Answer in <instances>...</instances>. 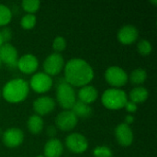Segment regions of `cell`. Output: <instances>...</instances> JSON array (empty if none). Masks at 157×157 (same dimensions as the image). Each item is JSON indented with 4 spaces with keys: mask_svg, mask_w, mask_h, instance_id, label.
Masks as SVG:
<instances>
[{
    "mask_svg": "<svg viewBox=\"0 0 157 157\" xmlns=\"http://www.w3.org/2000/svg\"><path fill=\"white\" fill-rule=\"evenodd\" d=\"M94 71L83 59H71L64 66V79L72 86H85L92 81Z\"/></svg>",
    "mask_w": 157,
    "mask_h": 157,
    "instance_id": "obj_1",
    "label": "cell"
},
{
    "mask_svg": "<svg viewBox=\"0 0 157 157\" xmlns=\"http://www.w3.org/2000/svg\"><path fill=\"white\" fill-rule=\"evenodd\" d=\"M29 84L21 79L16 78L8 81L3 88L4 98L10 103H18L23 101L29 94Z\"/></svg>",
    "mask_w": 157,
    "mask_h": 157,
    "instance_id": "obj_2",
    "label": "cell"
},
{
    "mask_svg": "<svg viewBox=\"0 0 157 157\" xmlns=\"http://www.w3.org/2000/svg\"><path fill=\"white\" fill-rule=\"evenodd\" d=\"M56 98L59 105L64 109H72L76 101L75 92L72 86L66 83L64 78L58 79L56 88Z\"/></svg>",
    "mask_w": 157,
    "mask_h": 157,
    "instance_id": "obj_3",
    "label": "cell"
},
{
    "mask_svg": "<svg viewBox=\"0 0 157 157\" xmlns=\"http://www.w3.org/2000/svg\"><path fill=\"white\" fill-rule=\"evenodd\" d=\"M103 105L109 109H120L125 107L127 103V94L121 89L109 88L107 89L102 95Z\"/></svg>",
    "mask_w": 157,
    "mask_h": 157,
    "instance_id": "obj_4",
    "label": "cell"
},
{
    "mask_svg": "<svg viewBox=\"0 0 157 157\" xmlns=\"http://www.w3.org/2000/svg\"><path fill=\"white\" fill-rule=\"evenodd\" d=\"M105 78L110 86L121 87L127 83L128 75L119 66H110L105 73Z\"/></svg>",
    "mask_w": 157,
    "mask_h": 157,
    "instance_id": "obj_5",
    "label": "cell"
},
{
    "mask_svg": "<svg viewBox=\"0 0 157 157\" xmlns=\"http://www.w3.org/2000/svg\"><path fill=\"white\" fill-rule=\"evenodd\" d=\"M64 67V60L63 57L60 53H52L49 55L44 63H43V69L45 74L48 75H58L63 68Z\"/></svg>",
    "mask_w": 157,
    "mask_h": 157,
    "instance_id": "obj_6",
    "label": "cell"
},
{
    "mask_svg": "<svg viewBox=\"0 0 157 157\" xmlns=\"http://www.w3.org/2000/svg\"><path fill=\"white\" fill-rule=\"evenodd\" d=\"M0 61L8 68H17V51L10 43H4L0 46Z\"/></svg>",
    "mask_w": 157,
    "mask_h": 157,
    "instance_id": "obj_7",
    "label": "cell"
},
{
    "mask_svg": "<svg viewBox=\"0 0 157 157\" xmlns=\"http://www.w3.org/2000/svg\"><path fill=\"white\" fill-rule=\"evenodd\" d=\"M77 117L72 110H64L59 113L55 119V126L63 132L73 130L77 124Z\"/></svg>",
    "mask_w": 157,
    "mask_h": 157,
    "instance_id": "obj_8",
    "label": "cell"
},
{
    "mask_svg": "<svg viewBox=\"0 0 157 157\" xmlns=\"http://www.w3.org/2000/svg\"><path fill=\"white\" fill-rule=\"evenodd\" d=\"M66 147L75 154H82L86 151L88 142L86 138L80 133H72L65 139Z\"/></svg>",
    "mask_w": 157,
    "mask_h": 157,
    "instance_id": "obj_9",
    "label": "cell"
},
{
    "mask_svg": "<svg viewBox=\"0 0 157 157\" xmlns=\"http://www.w3.org/2000/svg\"><path fill=\"white\" fill-rule=\"evenodd\" d=\"M30 86L37 93H45L52 86V79L45 73H37L30 79Z\"/></svg>",
    "mask_w": 157,
    "mask_h": 157,
    "instance_id": "obj_10",
    "label": "cell"
},
{
    "mask_svg": "<svg viewBox=\"0 0 157 157\" xmlns=\"http://www.w3.org/2000/svg\"><path fill=\"white\" fill-rule=\"evenodd\" d=\"M24 140V133L17 128H11L3 133V143L9 148L19 146Z\"/></svg>",
    "mask_w": 157,
    "mask_h": 157,
    "instance_id": "obj_11",
    "label": "cell"
},
{
    "mask_svg": "<svg viewBox=\"0 0 157 157\" xmlns=\"http://www.w3.org/2000/svg\"><path fill=\"white\" fill-rule=\"evenodd\" d=\"M115 137L121 146H130L133 141V133L131 127L125 123L119 124L115 129Z\"/></svg>",
    "mask_w": 157,
    "mask_h": 157,
    "instance_id": "obj_12",
    "label": "cell"
},
{
    "mask_svg": "<svg viewBox=\"0 0 157 157\" xmlns=\"http://www.w3.org/2000/svg\"><path fill=\"white\" fill-rule=\"evenodd\" d=\"M54 107L55 102L50 97H40L33 103V109L39 116H43L52 112Z\"/></svg>",
    "mask_w": 157,
    "mask_h": 157,
    "instance_id": "obj_13",
    "label": "cell"
},
{
    "mask_svg": "<svg viewBox=\"0 0 157 157\" xmlns=\"http://www.w3.org/2000/svg\"><path fill=\"white\" fill-rule=\"evenodd\" d=\"M139 32L136 27L132 25H126L122 27L118 32V40L125 45L133 43L138 38Z\"/></svg>",
    "mask_w": 157,
    "mask_h": 157,
    "instance_id": "obj_14",
    "label": "cell"
},
{
    "mask_svg": "<svg viewBox=\"0 0 157 157\" xmlns=\"http://www.w3.org/2000/svg\"><path fill=\"white\" fill-rule=\"evenodd\" d=\"M38 66V59L32 54H25L17 60V68L24 74L34 73Z\"/></svg>",
    "mask_w": 157,
    "mask_h": 157,
    "instance_id": "obj_15",
    "label": "cell"
},
{
    "mask_svg": "<svg viewBox=\"0 0 157 157\" xmlns=\"http://www.w3.org/2000/svg\"><path fill=\"white\" fill-rule=\"evenodd\" d=\"M63 152V147L60 140L52 138L49 140L44 146L45 157H60Z\"/></svg>",
    "mask_w": 157,
    "mask_h": 157,
    "instance_id": "obj_16",
    "label": "cell"
},
{
    "mask_svg": "<svg viewBox=\"0 0 157 157\" xmlns=\"http://www.w3.org/2000/svg\"><path fill=\"white\" fill-rule=\"evenodd\" d=\"M78 98L81 102L89 105L98 98V91L92 86H85L79 90Z\"/></svg>",
    "mask_w": 157,
    "mask_h": 157,
    "instance_id": "obj_17",
    "label": "cell"
},
{
    "mask_svg": "<svg viewBox=\"0 0 157 157\" xmlns=\"http://www.w3.org/2000/svg\"><path fill=\"white\" fill-rule=\"evenodd\" d=\"M72 111L74 114L78 118L81 119H87L92 114V109L89 105L81 102L80 100L75 101V105L72 108Z\"/></svg>",
    "mask_w": 157,
    "mask_h": 157,
    "instance_id": "obj_18",
    "label": "cell"
},
{
    "mask_svg": "<svg viewBox=\"0 0 157 157\" xmlns=\"http://www.w3.org/2000/svg\"><path fill=\"white\" fill-rule=\"evenodd\" d=\"M149 96V92L145 87L143 86H138L133 88L131 92H130V98L131 101L133 102L134 104H140L144 102Z\"/></svg>",
    "mask_w": 157,
    "mask_h": 157,
    "instance_id": "obj_19",
    "label": "cell"
},
{
    "mask_svg": "<svg viewBox=\"0 0 157 157\" xmlns=\"http://www.w3.org/2000/svg\"><path fill=\"white\" fill-rule=\"evenodd\" d=\"M27 126L32 134H39L43 129V121L39 115H32L29 118Z\"/></svg>",
    "mask_w": 157,
    "mask_h": 157,
    "instance_id": "obj_20",
    "label": "cell"
},
{
    "mask_svg": "<svg viewBox=\"0 0 157 157\" xmlns=\"http://www.w3.org/2000/svg\"><path fill=\"white\" fill-rule=\"evenodd\" d=\"M147 78V73L145 70L142 68H138L133 70L130 75V81L133 85H140L145 82Z\"/></svg>",
    "mask_w": 157,
    "mask_h": 157,
    "instance_id": "obj_21",
    "label": "cell"
},
{
    "mask_svg": "<svg viewBox=\"0 0 157 157\" xmlns=\"http://www.w3.org/2000/svg\"><path fill=\"white\" fill-rule=\"evenodd\" d=\"M12 18V14L10 9L5 6L0 4V26H5L10 22Z\"/></svg>",
    "mask_w": 157,
    "mask_h": 157,
    "instance_id": "obj_22",
    "label": "cell"
},
{
    "mask_svg": "<svg viewBox=\"0 0 157 157\" xmlns=\"http://www.w3.org/2000/svg\"><path fill=\"white\" fill-rule=\"evenodd\" d=\"M40 6V2L38 0H24L22 2V7L28 14H33L36 12Z\"/></svg>",
    "mask_w": 157,
    "mask_h": 157,
    "instance_id": "obj_23",
    "label": "cell"
},
{
    "mask_svg": "<svg viewBox=\"0 0 157 157\" xmlns=\"http://www.w3.org/2000/svg\"><path fill=\"white\" fill-rule=\"evenodd\" d=\"M21 26L25 29H32L36 24V17L33 14H27L21 18Z\"/></svg>",
    "mask_w": 157,
    "mask_h": 157,
    "instance_id": "obj_24",
    "label": "cell"
},
{
    "mask_svg": "<svg viewBox=\"0 0 157 157\" xmlns=\"http://www.w3.org/2000/svg\"><path fill=\"white\" fill-rule=\"evenodd\" d=\"M137 49L140 54L142 55H148L152 52V44L150 43V41L146 40H142L139 41L138 45H137Z\"/></svg>",
    "mask_w": 157,
    "mask_h": 157,
    "instance_id": "obj_25",
    "label": "cell"
},
{
    "mask_svg": "<svg viewBox=\"0 0 157 157\" xmlns=\"http://www.w3.org/2000/svg\"><path fill=\"white\" fill-rule=\"evenodd\" d=\"M93 155L95 157H112V152L108 146L101 145L94 149Z\"/></svg>",
    "mask_w": 157,
    "mask_h": 157,
    "instance_id": "obj_26",
    "label": "cell"
},
{
    "mask_svg": "<svg viewBox=\"0 0 157 157\" xmlns=\"http://www.w3.org/2000/svg\"><path fill=\"white\" fill-rule=\"evenodd\" d=\"M52 48L56 52V53H59L63 52L66 48V40L63 37L58 36L54 39L52 42Z\"/></svg>",
    "mask_w": 157,
    "mask_h": 157,
    "instance_id": "obj_27",
    "label": "cell"
},
{
    "mask_svg": "<svg viewBox=\"0 0 157 157\" xmlns=\"http://www.w3.org/2000/svg\"><path fill=\"white\" fill-rule=\"evenodd\" d=\"M0 34L2 36V39H3V41L6 42V43H8V41L11 40L12 38V32H11V29L9 28H4L1 31H0Z\"/></svg>",
    "mask_w": 157,
    "mask_h": 157,
    "instance_id": "obj_28",
    "label": "cell"
},
{
    "mask_svg": "<svg viewBox=\"0 0 157 157\" xmlns=\"http://www.w3.org/2000/svg\"><path fill=\"white\" fill-rule=\"evenodd\" d=\"M124 108L126 109V110H127L128 112H131V113L135 112V111L137 110V105L134 104V103L132 102V101H127V103L125 104V107H124Z\"/></svg>",
    "mask_w": 157,
    "mask_h": 157,
    "instance_id": "obj_29",
    "label": "cell"
},
{
    "mask_svg": "<svg viewBox=\"0 0 157 157\" xmlns=\"http://www.w3.org/2000/svg\"><path fill=\"white\" fill-rule=\"evenodd\" d=\"M46 133H47L50 137H53V136H55V135H56V133H57L56 127H55V126H53V125H51V126L47 127Z\"/></svg>",
    "mask_w": 157,
    "mask_h": 157,
    "instance_id": "obj_30",
    "label": "cell"
},
{
    "mask_svg": "<svg viewBox=\"0 0 157 157\" xmlns=\"http://www.w3.org/2000/svg\"><path fill=\"white\" fill-rule=\"evenodd\" d=\"M133 121H134V118L132 115H128V116L125 117V122H124L125 124L130 126V124H132Z\"/></svg>",
    "mask_w": 157,
    "mask_h": 157,
    "instance_id": "obj_31",
    "label": "cell"
},
{
    "mask_svg": "<svg viewBox=\"0 0 157 157\" xmlns=\"http://www.w3.org/2000/svg\"><path fill=\"white\" fill-rule=\"evenodd\" d=\"M4 44V41H3V39H2V36L0 34V46H2Z\"/></svg>",
    "mask_w": 157,
    "mask_h": 157,
    "instance_id": "obj_32",
    "label": "cell"
},
{
    "mask_svg": "<svg viewBox=\"0 0 157 157\" xmlns=\"http://www.w3.org/2000/svg\"><path fill=\"white\" fill-rule=\"evenodd\" d=\"M37 157H45V156H43V155H39V156H37Z\"/></svg>",
    "mask_w": 157,
    "mask_h": 157,
    "instance_id": "obj_33",
    "label": "cell"
},
{
    "mask_svg": "<svg viewBox=\"0 0 157 157\" xmlns=\"http://www.w3.org/2000/svg\"><path fill=\"white\" fill-rule=\"evenodd\" d=\"M2 134V132H1V130H0V135Z\"/></svg>",
    "mask_w": 157,
    "mask_h": 157,
    "instance_id": "obj_34",
    "label": "cell"
},
{
    "mask_svg": "<svg viewBox=\"0 0 157 157\" xmlns=\"http://www.w3.org/2000/svg\"><path fill=\"white\" fill-rule=\"evenodd\" d=\"M1 63H1V61H0V66H1Z\"/></svg>",
    "mask_w": 157,
    "mask_h": 157,
    "instance_id": "obj_35",
    "label": "cell"
}]
</instances>
